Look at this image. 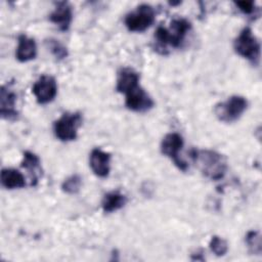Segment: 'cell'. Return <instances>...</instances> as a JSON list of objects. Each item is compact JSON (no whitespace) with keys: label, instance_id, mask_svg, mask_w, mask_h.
Here are the masks:
<instances>
[{"label":"cell","instance_id":"1","mask_svg":"<svg viewBox=\"0 0 262 262\" xmlns=\"http://www.w3.org/2000/svg\"><path fill=\"white\" fill-rule=\"evenodd\" d=\"M189 155L205 177L215 181L224 177L227 171V164L221 154L212 149L193 148L190 150Z\"/></svg>","mask_w":262,"mask_h":262},{"label":"cell","instance_id":"2","mask_svg":"<svg viewBox=\"0 0 262 262\" xmlns=\"http://www.w3.org/2000/svg\"><path fill=\"white\" fill-rule=\"evenodd\" d=\"M191 29V24L186 18H174L169 28L160 26L155 32V38L159 45L166 47L167 45L177 48L183 42L186 34Z\"/></svg>","mask_w":262,"mask_h":262},{"label":"cell","instance_id":"3","mask_svg":"<svg viewBox=\"0 0 262 262\" xmlns=\"http://www.w3.org/2000/svg\"><path fill=\"white\" fill-rule=\"evenodd\" d=\"M234 51L242 57L248 59L254 66H257L260 60L261 46L253 31L246 27L244 28L233 42Z\"/></svg>","mask_w":262,"mask_h":262},{"label":"cell","instance_id":"4","mask_svg":"<svg viewBox=\"0 0 262 262\" xmlns=\"http://www.w3.org/2000/svg\"><path fill=\"white\" fill-rule=\"evenodd\" d=\"M248 107V100L241 95H232L225 101L219 102L214 107L217 119L224 123L237 121Z\"/></svg>","mask_w":262,"mask_h":262},{"label":"cell","instance_id":"5","mask_svg":"<svg viewBox=\"0 0 262 262\" xmlns=\"http://www.w3.org/2000/svg\"><path fill=\"white\" fill-rule=\"evenodd\" d=\"M82 116L79 113H66L53 124V132L60 141H72L78 136V128L81 126Z\"/></svg>","mask_w":262,"mask_h":262},{"label":"cell","instance_id":"6","mask_svg":"<svg viewBox=\"0 0 262 262\" xmlns=\"http://www.w3.org/2000/svg\"><path fill=\"white\" fill-rule=\"evenodd\" d=\"M156 13L149 4H140L135 10L129 12L124 19L126 28L130 32H143L155 21Z\"/></svg>","mask_w":262,"mask_h":262},{"label":"cell","instance_id":"7","mask_svg":"<svg viewBox=\"0 0 262 262\" xmlns=\"http://www.w3.org/2000/svg\"><path fill=\"white\" fill-rule=\"evenodd\" d=\"M183 143V137L179 133L171 132L163 137L160 148L162 154L168 157L179 170L185 172L188 169V164L179 156Z\"/></svg>","mask_w":262,"mask_h":262},{"label":"cell","instance_id":"8","mask_svg":"<svg viewBox=\"0 0 262 262\" xmlns=\"http://www.w3.org/2000/svg\"><path fill=\"white\" fill-rule=\"evenodd\" d=\"M32 92L40 104L51 102L57 94V83L52 76L43 75L33 85Z\"/></svg>","mask_w":262,"mask_h":262},{"label":"cell","instance_id":"9","mask_svg":"<svg viewBox=\"0 0 262 262\" xmlns=\"http://www.w3.org/2000/svg\"><path fill=\"white\" fill-rule=\"evenodd\" d=\"M125 104L130 111L143 113L152 108L155 101L150 95L140 85H138L125 94Z\"/></svg>","mask_w":262,"mask_h":262},{"label":"cell","instance_id":"10","mask_svg":"<svg viewBox=\"0 0 262 262\" xmlns=\"http://www.w3.org/2000/svg\"><path fill=\"white\" fill-rule=\"evenodd\" d=\"M89 165L96 176L106 177L111 170V154L99 147L93 148L89 155Z\"/></svg>","mask_w":262,"mask_h":262},{"label":"cell","instance_id":"11","mask_svg":"<svg viewBox=\"0 0 262 262\" xmlns=\"http://www.w3.org/2000/svg\"><path fill=\"white\" fill-rule=\"evenodd\" d=\"M49 20L58 27L60 31H68L73 20V9L68 2H57L55 8L49 14Z\"/></svg>","mask_w":262,"mask_h":262},{"label":"cell","instance_id":"12","mask_svg":"<svg viewBox=\"0 0 262 262\" xmlns=\"http://www.w3.org/2000/svg\"><path fill=\"white\" fill-rule=\"evenodd\" d=\"M16 95L6 86H2L0 90V115L5 120H15L18 112L15 108Z\"/></svg>","mask_w":262,"mask_h":262},{"label":"cell","instance_id":"13","mask_svg":"<svg viewBox=\"0 0 262 262\" xmlns=\"http://www.w3.org/2000/svg\"><path fill=\"white\" fill-rule=\"evenodd\" d=\"M139 80L140 76L136 71L131 68H122L118 72L116 90L119 93L126 94L139 85Z\"/></svg>","mask_w":262,"mask_h":262},{"label":"cell","instance_id":"14","mask_svg":"<svg viewBox=\"0 0 262 262\" xmlns=\"http://www.w3.org/2000/svg\"><path fill=\"white\" fill-rule=\"evenodd\" d=\"M37 55V44L36 41L25 35L21 34L17 38V47L15 51V57L20 62H27L32 60Z\"/></svg>","mask_w":262,"mask_h":262},{"label":"cell","instance_id":"15","mask_svg":"<svg viewBox=\"0 0 262 262\" xmlns=\"http://www.w3.org/2000/svg\"><path fill=\"white\" fill-rule=\"evenodd\" d=\"M40 165H41V161L36 154L30 150H26L24 152L21 167L28 170L31 177V185L35 186L38 182L39 177L42 175V170Z\"/></svg>","mask_w":262,"mask_h":262},{"label":"cell","instance_id":"16","mask_svg":"<svg viewBox=\"0 0 262 262\" xmlns=\"http://www.w3.org/2000/svg\"><path fill=\"white\" fill-rule=\"evenodd\" d=\"M1 184L7 189L23 188L26 186V179L21 172L13 168H4L1 171Z\"/></svg>","mask_w":262,"mask_h":262},{"label":"cell","instance_id":"17","mask_svg":"<svg viewBox=\"0 0 262 262\" xmlns=\"http://www.w3.org/2000/svg\"><path fill=\"white\" fill-rule=\"evenodd\" d=\"M127 203L125 194L118 190H113L105 193L101 201V208L104 213H113L122 209Z\"/></svg>","mask_w":262,"mask_h":262},{"label":"cell","instance_id":"18","mask_svg":"<svg viewBox=\"0 0 262 262\" xmlns=\"http://www.w3.org/2000/svg\"><path fill=\"white\" fill-rule=\"evenodd\" d=\"M246 244L249 251L254 255H260L262 251L261 247V235L257 230H250L246 234Z\"/></svg>","mask_w":262,"mask_h":262},{"label":"cell","instance_id":"19","mask_svg":"<svg viewBox=\"0 0 262 262\" xmlns=\"http://www.w3.org/2000/svg\"><path fill=\"white\" fill-rule=\"evenodd\" d=\"M81 186H82V178L78 174H73L69 176L61 183V189L69 194L78 193L81 189Z\"/></svg>","mask_w":262,"mask_h":262},{"label":"cell","instance_id":"20","mask_svg":"<svg viewBox=\"0 0 262 262\" xmlns=\"http://www.w3.org/2000/svg\"><path fill=\"white\" fill-rule=\"evenodd\" d=\"M45 44H46L47 48L50 50V52L52 53V55H53L56 59L62 60V59L67 58V56H68V54H69L68 49H67V47H66L63 44H61L58 40L50 38V39H47V40L45 41Z\"/></svg>","mask_w":262,"mask_h":262},{"label":"cell","instance_id":"21","mask_svg":"<svg viewBox=\"0 0 262 262\" xmlns=\"http://www.w3.org/2000/svg\"><path fill=\"white\" fill-rule=\"evenodd\" d=\"M209 248L213 254L221 257L227 253L228 244L224 238L218 235H213L209 242Z\"/></svg>","mask_w":262,"mask_h":262},{"label":"cell","instance_id":"22","mask_svg":"<svg viewBox=\"0 0 262 262\" xmlns=\"http://www.w3.org/2000/svg\"><path fill=\"white\" fill-rule=\"evenodd\" d=\"M234 4L238 7V9L244 13V14H253L255 13V3L253 1H235Z\"/></svg>","mask_w":262,"mask_h":262}]
</instances>
